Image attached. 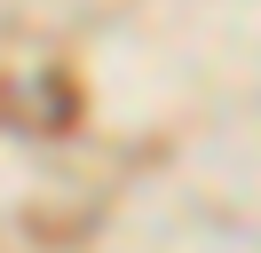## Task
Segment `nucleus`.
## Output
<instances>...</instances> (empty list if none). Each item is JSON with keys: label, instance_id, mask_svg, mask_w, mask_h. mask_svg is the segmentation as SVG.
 I'll return each instance as SVG.
<instances>
[]
</instances>
